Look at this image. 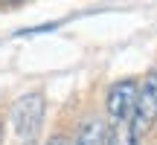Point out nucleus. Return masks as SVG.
Here are the masks:
<instances>
[{"label":"nucleus","instance_id":"nucleus-1","mask_svg":"<svg viewBox=\"0 0 157 145\" xmlns=\"http://www.w3.org/2000/svg\"><path fill=\"white\" fill-rule=\"evenodd\" d=\"M44 107H47V102H44L41 93H23L21 99L12 105L9 119H12V125H15L21 139H26V142L35 139L41 122H44Z\"/></svg>","mask_w":157,"mask_h":145},{"label":"nucleus","instance_id":"nucleus-2","mask_svg":"<svg viewBox=\"0 0 157 145\" xmlns=\"http://www.w3.org/2000/svg\"><path fill=\"white\" fill-rule=\"evenodd\" d=\"M137 93H140V84H137L134 78H122V81H113L111 87H108L105 110H108V119H111V125L134 122Z\"/></svg>","mask_w":157,"mask_h":145},{"label":"nucleus","instance_id":"nucleus-3","mask_svg":"<svg viewBox=\"0 0 157 145\" xmlns=\"http://www.w3.org/2000/svg\"><path fill=\"white\" fill-rule=\"evenodd\" d=\"M154 122H157V70H148L146 78L140 81V93H137V110H134L137 136L148 134Z\"/></svg>","mask_w":157,"mask_h":145},{"label":"nucleus","instance_id":"nucleus-4","mask_svg":"<svg viewBox=\"0 0 157 145\" xmlns=\"http://www.w3.org/2000/svg\"><path fill=\"white\" fill-rule=\"evenodd\" d=\"M108 136H111V125L102 116H90L78 125L70 145H108Z\"/></svg>","mask_w":157,"mask_h":145},{"label":"nucleus","instance_id":"nucleus-5","mask_svg":"<svg viewBox=\"0 0 157 145\" xmlns=\"http://www.w3.org/2000/svg\"><path fill=\"white\" fill-rule=\"evenodd\" d=\"M108 145H140V136L134 131V122H119L111 125V136H108Z\"/></svg>","mask_w":157,"mask_h":145},{"label":"nucleus","instance_id":"nucleus-6","mask_svg":"<svg viewBox=\"0 0 157 145\" xmlns=\"http://www.w3.org/2000/svg\"><path fill=\"white\" fill-rule=\"evenodd\" d=\"M47 145H70V142L64 139L61 134H52V136H50V142H47Z\"/></svg>","mask_w":157,"mask_h":145},{"label":"nucleus","instance_id":"nucleus-7","mask_svg":"<svg viewBox=\"0 0 157 145\" xmlns=\"http://www.w3.org/2000/svg\"><path fill=\"white\" fill-rule=\"evenodd\" d=\"M0 139H3V122H0Z\"/></svg>","mask_w":157,"mask_h":145},{"label":"nucleus","instance_id":"nucleus-8","mask_svg":"<svg viewBox=\"0 0 157 145\" xmlns=\"http://www.w3.org/2000/svg\"><path fill=\"white\" fill-rule=\"evenodd\" d=\"M23 145H35V142H23Z\"/></svg>","mask_w":157,"mask_h":145}]
</instances>
